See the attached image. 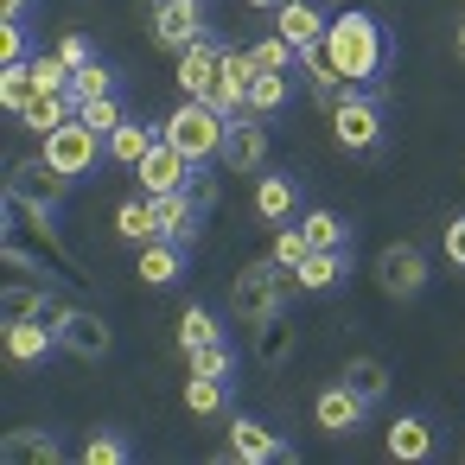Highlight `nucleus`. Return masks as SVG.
<instances>
[{"label": "nucleus", "mask_w": 465, "mask_h": 465, "mask_svg": "<svg viewBox=\"0 0 465 465\" xmlns=\"http://www.w3.org/2000/svg\"><path fill=\"white\" fill-rule=\"evenodd\" d=\"M325 58L344 71V84H382V71H389V33H382V20L363 14V7L338 14L325 26Z\"/></svg>", "instance_id": "obj_1"}, {"label": "nucleus", "mask_w": 465, "mask_h": 465, "mask_svg": "<svg viewBox=\"0 0 465 465\" xmlns=\"http://www.w3.org/2000/svg\"><path fill=\"white\" fill-rule=\"evenodd\" d=\"M293 293H300V274H293V268H281L274 255H268V262H249V268L230 281V319H236V325H262V319L287 312Z\"/></svg>", "instance_id": "obj_2"}, {"label": "nucleus", "mask_w": 465, "mask_h": 465, "mask_svg": "<svg viewBox=\"0 0 465 465\" xmlns=\"http://www.w3.org/2000/svg\"><path fill=\"white\" fill-rule=\"evenodd\" d=\"M382 115H389V90L382 84H351L344 103L331 109V141L344 153H376L382 147V128H389Z\"/></svg>", "instance_id": "obj_3"}, {"label": "nucleus", "mask_w": 465, "mask_h": 465, "mask_svg": "<svg viewBox=\"0 0 465 465\" xmlns=\"http://www.w3.org/2000/svg\"><path fill=\"white\" fill-rule=\"evenodd\" d=\"M160 134H166V141H173L185 160H198V166H204V160H217V153H223V134H230V122H223L211 103L185 96L173 115H160Z\"/></svg>", "instance_id": "obj_4"}, {"label": "nucleus", "mask_w": 465, "mask_h": 465, "mask_svg": "<svg viewBox=\"0 0 465 465\" xmlns=\"http://www.w3.org/2000/svg\"><path fill=\"white\" fill-rule=\"evenodd\" d=\"M39 153H45V160H52L58 173L84 179V173H90L96 160H109V141H103V134H96V128H90L84 115H71L64 128H52V134L39 141Z\"/></svg>", "instance_id": "obj_5"}, {"label": "nucleus", "mask_w": 465, "mask_h": 465, "mask_svg": "<svg viewBox=\"0 0 465 465\" xmlns=\"http://www.w3.org/2000/svg\"><path fill=\"white\" fill-rule=\"evenodd\" d=\"M52 331H58V351H71V357H84V363H96V357H109L115 351V331L96 319V312H84V306H71V300H52Z\"/></svg>", "instance_id": "obj_6"}, {"label": "nucleus", "mask_w": 465, "mask_h": 465, "mask_svg": "<svg viewBox=\"0 0 465 465\" xmlns=\"http://www.w3.org/2000/svg\"><path fill=\"white\" fill-rule=\"evenodd\" d=\"M147 20H153V39H160L166 52H185V45L211 39L204 0H147Z\"/></svg>", "instance_id": "obj_7"}, {"label": "nucleus", "mask_w": 465, "mask_h": 465, "mask_svg": "<svg viewBox=\"0 0 465 465\" xmlns=\"http://www.w3.org/2000/svg\"><path fill=\"white\" fill-rule=\"evenodd\" d=\"M204 211H211V204H204L192 185H179V192H160V198H153V223H160V236H173V242H185V249H198Z\"/></svg>", "instance_id": "obj_8"}, {"label": "nucleus", "mask_w": 465, "mask_h": 465, "mask_svg": "<svg viewBox=\"0 0 465 465\" xmlns=\"http://www.w3.org/2000/svg\"><path fill=\"white\" fill-rule=\"evenodd\" d=\"M376 287H382L389 300H414V293L427 287V255H420L414 242H389V249L376 255Z\"/></svg>", "instance_id": "obj_9"}, {"label": "nucleus", "mask_w": 465, "mask_h": 465, "mask_svg": "<svg viewBox=\"0 0 465 465\" xmlns=\"http://www.w3.org/2000/svg\"><path fill=\"white\" fill-rule=\"evenodd\" d=\"M312 420H319L331 440H351V433L370 420V401H363L351 382H331V389H319V395H312Z\"/></svg>", "instance_id": "obj_10"}, {"label": "nucleus", "mask_w": 465, "mask_h": 465, "mask_svg": "<svg viewBox=\"0 0 465 465\" xmlns=\"http://www.w3.org/2000/svg\"><path fill=\"white\" fill-rule=\"evenodd\" d=\"M230 459H242V465H287V459H293V446H287L274 427H262V420L236 414V420H230Z\"/></svg>", "instance_id": "obj_11"}, {"label": "nucleus", "mask_w": 465, "mask_h": 465, "mask_svg": "<svg viewBox=\"0 0 465 465\" xmlns=\"http://www.w3.org/2000/svg\"><path fill=\"white\" fill-rule=\"evenodd\" d=\"M217 160H223L230 173H262V166H268V122H262V115H236Z\"/></svg>", "instance_id": "obj_12"}, {"label": "nucleus", "mask_w": 465, "mask_h": 465, "mask_svg": "<svg viewBox=\"0 0 465 465\" xmlns=\"http://www.w3.org/2000/svg\"><path fill=\"white\" fill-rule=\"evenodd\" d=\"M134 173H141V192H147V198H160V192H179V185H192L198 160H185V153H179V147L160 134V141H153V153H147Z\"/></svg>", "instance_id": "obj_13"}, {"label": "nucleus", "mask_w": 465, "mask_h": 465, "mask_svg": "<svg viewBox=\"0 0 465 465\" xmlns=\"http://www.w3.org/2000/svg\"><path fill=\"white\" fill-rule=\"evenodd\" d=\"M7 185H14V192H33V198H45V204H64V192H71L77 179L58 173L45 153H33V160H7Z\"/></svg>", "instance_id": "obj_14"}, {"label": "nucleus", "mask_w": 465, "mask_h": 465, "mask_svg": "<svg viewBox=\"0 0 465 465\" xmlns=\"http://www.w3.org/2000/svg\"><path fill=\"white\" fill-rule=\"evenodd\" d=\"M325 7H319V0H281V7H274V33L293 45V52H306V45H319L325 39Z\"/></svg>", "instance_id": "obj_15"}, {"label": "nucleus", "mask_w": 465, "mask_h": 465, "mask_svg": "<svg viewBox=\"0 0 465 465\" xmlns=\"http://www.w3.org/2000/svg\"><path fill=\"white\" fill-rule=\"evenodd\" d=\"M217 64H223V39H198V45H185V52H179V71H173V77H179V90H185V96H198V103H204V96H211V84H217Z\"/></svg>", "instance_id": "obj_16"}, {"label": "nucleus", "mask_w": 465, "mask_h": 465, "mask_svg": "<svg viewBox=\"0 0 465 465\" xmlns=\"http://www.w3.org/2000/svg\"><path fill=\"white\" fill-rule=\"evenodd\" d=\"M52 351H58L52 319H14V325H7V357H14L20 370H39Z\"/></svg>", "instance_id": "obj_17"}, {"label": "nucleus", "mask_w": 465, "mask_h": 465, "mask_svg": "<svg viewBox=\"0 0 465 465\" xmlns=\"http://www.w3.org/2000/svg\"><path fill=\"white\" fill-rule=\"evenodd\" d=\"M300 71H306V90H312V103H319V109H338V103H344V90H351V84H344V71L325 58V39L300 52Z\"/></svg>", "instance_id": "obj_18"}, {"label": "nucleus", "mask_w": 465, "mask_h": 465, "mask_svg": "<svg viewBox=\"0 0 465 465\" xmlns=\"http://www.w3.org/2000/svg\"><path fill=\"white\" fill-rule=\"evenodd\" d=\"M52 300H58V281H26V274H20L7 293H0V319H7V325H14V319H45Z\"/></svg>", "instance_id": "obj_19"}, {"label": "nucleus", "mask_w": 465, "mask_h": 465, "mask_svg": "<svg viewBox=\"0 0 465 465\" xmlns=\"http://www.w3.org/2000/svg\"><path fill=\"white\" fill-rule=\"evenodd\" d=\"M185 242H173V236H153V242H141V281L147 287H173L179 274H185Z\"/></svg>", "instance_id": "obj_20"}, {"label": "nucleus", "mask_w": 465, "mask_h": 465, "mask_svg": "<svg viewBox=\"0 0 465 465\" xmlns=\"http://www.w3.org/2000/svg\"><path fill=\"white\" fill-rule=\"evenodd\" d=\"M293 351H300V331H293V319H287V312H274V319H262V325H255V363H262V370L293 363Z\"/></svg>", "instance_id": "obj_21"}, {"label": "nucleus", "mask_w": 465, "mask_h": 465, "mask_svg": "<svg viewBox=\"0 0 465 465\" xmlns=\"http://www.w3.org/2000/svg\"><path fill=\"white\" fill-rule=\"evenodd\" d=\"M293 274H300V293H331L351 274V249H312Z\"/></svg>", "instance_id": "obj_22"}, {"label": "nucleus", "mask_w": 465, "mask_h": 465, "mask_svg": "<svg viewBox=\"0 0 465 465\" xmlns=\"http://www.w3.org/2000/svg\"><path fill=\"white\" fill-rule=\"evenodd\" d=\"M389 459H401V465L433 459V420H427V414H401V420L389 427Z\"/></svg>", "instance_id": "obj_23"}, {"label": "nucleus", "mask_w": 465, "mask_h": 465, "mask_svg": "<svg viewBox=\"0 0 465 465\" xmlns=\"http://www.w3.org/2000/svg\"><path fill=\"white\" fill-rule=\"evenodd\" d=\"M293 211H300V185H293L287 173H268V179L255 185V217H262V223H293Z\"/></svg>", "instance_id": "obj_24"}, {"label": "nucleus", "mask_w": 465, "mask_h": 465, "mask_svg": "<svg viewBox=\"0 0 465 465\" xmlns=\"http://www.w3.org/2000/svg\"><path fill=\"white\" fill-rule=\"evenodd\" d=\"M153 141H160V128H147V122L128 115V122L109 134V160H115V166H141V160L153 153Z\"/></svg>", "instance_id": "obj_25"}, {"label": "nucleus", "mask_w": 465, "mask_h": 465, "mask_svg": "<svg viewBox=\"0 0 465 465\" xmlns=\"http://www.w3.org/2000/svg\"><path fill=\"white\" fill-rule=\"evenodd\" d=\"M0 452H7V459H39V465H52L64 446H58V433H45V427H14L7 440H0Z\"/></svg>", "instance_id": "obj_26"}, {"label": "nucleus", "mask_w": 465, "mask_h": 465, "mask_svg": "<svg viewBox=\"0 0 465 465\" xmlns=\"http://www.w3.org/2000/svg\"><path fill=\"white\" fill-rule=\"evenodd\" d=\"M115 236H122V242H134V249L160 236V223H153V198H147V192H141V198H128V204L115 211Z\"/></svg>", "instance_id": "obj_27"}, {"label": "nucleus", "mask_w": 465, "mask_h": 465, "mask_svg": "<svg viewBox=\"0 0 465 465\" xmlns=\"http://www.w3.org/2000/svg\"><path fill=\"white\" fill-rule=\"evenodd\" d=\"M300 230H306L312 249H351V223H344L338 211H325V204H312V211L300 217Z\"/></svg>", "instance_id": "obj_28"}, {"label": "nucleus", "mask_w": 465, "mask_h": 465, "mask_svg": "<svg viewBox=\"0 0 465 465\" xmlns=\"http://www.w3.org/2000/svg\"><path fill=\"white\" fill-rule=\"evenodd\" d=\"M344 382L376 408V401L389 395V363H382V357H351V363H344Z\"/></svg>", "instance_id": "obj_29"}, {"label": "nucleus", "mask_w": 465, "mask_h": 465, "mask_svg": "<svg viewBox=\"0 0 465 465\" xmlns=\"http://www.w3.org/2000/svg\"><path fill=\"white\" fill-rule=\"evenodd\" d=\"M185 408L192 414H223L230 408V376H185Z\"/></svg>", "instance_id": "obj_30"}, {"label": "nucleus", "mask_w": 465, "mask_h": 465, "mask_svg": "<svg viewBox=\"0 0 465 465\" xmlns=\"http://www.w3.org/2000/svg\"><path fill=\"white\" fill-rule=\"evenodd\" d=\"M71 115H77V103H71V96H33V109L20 115V128H33V134L45 141V134H52V128H64Z\"/></svg>", "instance_id": "obj_31"}, {"label": "nucleus", "mask_w": 465, "mask_h": 465, "mask_svg": "<svg viewBox=\"0 0 465 465\" xmlns=\"http://www.w3.org/2000/svg\"><path fill=\"white\" fill-rule=\"evenodd\" d=\"M287 71H255V84H249V115H274V109H287Z\"/></svg>", "instance_id": "obj_32"}, {"label": "nucleus", "mask_w": 465, "mask_h": 465, "mask_svg": "<svg viewBox=\"0 0 465 465\" xmlns=\"http://www.w3.org/2000/svg\"><path fill=\"white\" fill-rule=\"evenodd\" d=\"M128 459H134V440L115 433V427H103V433L84 440V465H128Z\"/></svg>", "instance_id": "obj_33"}, {"label": "nucleus", "mask_w": 465, "mask_h": 465, "mask_svg": "<svg viewBox=\"0 0 465 465\" xmlns=\"http://www.w3.org/2000/svg\"><path fill=\"white\" fill-rule=\"evenodd\" d=\"M33 96H39V90H33V71H26V64H7V71H0V109H7L14 122L33 109Z\"/></svg>", "instance_id": "obj_34"}, {"label": "nucleus", "mask_w": 465, "mask_h": 465, "mask_svg": "<svg viewBox=\"0 0 465 465\" xmlns=\"http://www.w3.org/2000/svg\"><path fill=\"white\" fill-rule=\"evenodd\" d=\"M109 90H115V71H109V64H96V58H90V64H77V71H71V90H64V96H71V103H77V109H84V103H90V96H109Z\"/></svg>", "instance_id": "obj_35"}, {"label": "nucleus", "mask_w": 465, "mask_h": 465, "mask_svg": "<svg viewBox=\"0 0 465 465\" xmlns=\"http://www.w3.org/2000/svg\"><path fill=\"white\" fill-rule=\"evenodd\" d=\"M26 71H33V90H39V96H64V90H71V64H64L58 52H52V58H39V52H33V58H26Z\"/></svg>", "instance_id": "obj_36"}, {"label": "nucleus", "mask_w": 465, "mask_h": 465, "mask_svg": "<svg viewBox=\"0 0 465 465\" xmlns=\"http://www.w3.org/2000/svg\"><path fill=\"white\" fill-rule=\"evenodd\" d=\"M217 84H223V90H236V96L249 103V84H255V58H249V52H236V45H223V64H217Z\"/></svg>", "instance_id": "obj_37"}, {"label": "nucleus", "mask_w": 465, "mask_h": 465, "mask_svg": "<svg viewBox=\"0 0 465 465\" xmlns=\"http://www.w3.org/2000/svg\"><path fill=\"white\" fill-rule=\"evenodd\" d=\"M77 115H84V122H90V128H96L103 141H109V134H115L122 122H128V109H122V96H115V90H109V96H90V103H84Z\"/></svg>", "instance_id": "obj_38"}, {"label": "nucleus", "mask_w": 465, "mask_h": 465, "mask_svg": "<svg viewBox=\"0 0 465 465\" xmlns=\"http://www.w3.org/2000/svg\"><path fill=\"white\" fill-rule=\"evenodd\" d=\"M211 338H223L217 312H211V306H185V312H179V344L192 351V344H211Z\"/></svg>", "instance_id": "obj_39"}, {"label": "nucleus", "mask_w": 465, "mask_h": 465, "mask_svg": "<svg viewBox=\"0 0 465 465\" xmlns=\"http://www.w3.org/2000/svg\"><path fill=\"white\" fill-rule=\"evenodd\" d=\"M281 268H300L306 255H312V242H306V230L300 223H274V249H268Z\"/></svg>", "instance_id": "obj_40"}, {"label": "nucleus", "mask_w": 465, "mask_h": 465, "mask_svg": "<svg viewBox=\"0 0 465 465\" xmlns=\"http://www.w3.org/2000/svg\"><path fill=\"white\" fill-rule=\"evenodd\" d=\"M185 357H192V370H198V376H230V370H236V351H230L223 338H211V344H192Z\"/></svg>", "instance_id": "obj_41"}, {"label": "nucleus", "mask_w": 465, "mask_h": 465, "mask_svg": "<svg viewBox=\"0 0 465 465\" xmlns=\"http://www.w3.org/2000/svg\"><path fill=\"white\" fill-rule=\"evenodd\" d=\"M0 262H7L14 274H26V281H58V274H52V262H39V255H33V249H20V242L0 249Z\"/></svg>", "instance_id": "obj_42"}, {"label": "nucleus", "mask_w": 465, "mask_h": 465, "mask_svg": "<svg viewBox=\"0 0 465 465\" xmlns=\"http://www.w3.org/2000/svg\"><path fill=\"white\" fill-rule=\"evenodd\" d=\"M33 45H26V20H0V64H26Z\"/></svg>", "instance_id": "obj_43"}, {"label": "nucleus", "mask_w": 465, "mask_h": 465, "mask_svg": "<svg viewBox=\"0 0 465 465\" xmlns=\"http://www.w3.org/2000/svg\"><path fill=\"white\" fill-rule=\"evenodd\" d=\"M249 58H255V71H287V64H293L300 52H293V45H287V39L274 33V39H262V45H249Z\"/></svg>", "instance_id": "obj_44"}, {"label": "nucleus", "mask_w": 465, "mask_h": 465, "mask_svg": "<svg viewBox=\"0 0 465 465\" xmlns=\"http://www.w3.org/2000/svg\"><path fill=\"white\" fill-rule=\"evenodd\" d=\"M446 262L465 274V211H459V217H446Z\"/></svg>", "instance_id": "obj_45"}, {"label": "nucleus", "mask_w": 465, "mask_h": 465, "mask_svg": "<svg viewBox=\"0 0 465 465\" xmlns=\"http://www.w3.org/2000/svg\"><path fill=\"white\" fill-rule=\"evenodd\" d=\"M58 58H64L71 71H77V64H90V39H77V33H64V39H58Z\"/></svg>", "instance_id": "obj_46"}, {"label": "nucleus", "mask_w": 465, "mask_h": 465, "mask_svg": "<svg viewBox=\"0 0 465 465\" xmlns=\"http://www.w3.org/2000/svg\"><path fill=\"white\" fill-rule=\"evenodd\" d=\"M39 7V0H0V20H26Z\"/></svg>", "instance_id": "obj_47"}, {"label": "nucleus", "mask_w": 465, "mask_h": 465, "mask_svg": "<svg viewBox=\"0 0 465 465\" xmlns=\"http://www.w3.org/2000/svg\"><path fill=\"white\" fill-rule=\"evenodd\" d=\"M249 7H262V14H274V7H281V0H249Z\"/></svg>", "instance_id": "obj_48"}, {"label": "nucleus", "mask_w": 465, "mask_h": 465, "mask_svg": "<svg viewBox=\"0 0 465 465\" xmlns=\"http://www.w3.org/2000/svg\"><path fill=\"white\" fill-rule=\"evenodd\" d=\"M452 45H459V58H465V20H459V39H452Z\"/></svg>", "instance_id": "obj_49"}]
</instances>
